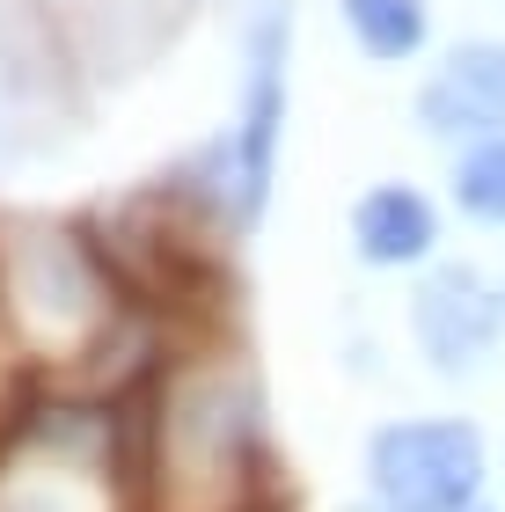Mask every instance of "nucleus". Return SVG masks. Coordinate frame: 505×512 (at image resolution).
Masks as SVG:
<instances>
[{"instance_id":"1","label":"nucleus","mask_w":505,"mask_h":512,"mask_svg":"<svg viewBox=\"0 0 505 512\" xmlns=\"http://www.w3.org/2000/svg\"><path fill=\"white\" fill-rule=\"evenodd\" d=\"M366 483L381 512H476L491 447L469 417H396L366 439Z\"/></svg>"},{"instance_id":"6","label":"nucleus","mask_w":505,"mask_h":512,"mask_svg":"<svg viewBox=\"0 0 505 512\" xmlns=\"http://www.w3.org/2000/svg\"><path fill=\"white\" fill-rule=\"evenodd\" d=\"M352 249H359V264H374V271L425 264V256L440 249V205L425 191H410V183H374V191H359V205H352Z\"/></svg>"},{"instance_id":"3","label":"nucleus","mask_w":505,"mask_h":512,"mask_svg":"<svg viewBox=\"0 0 505 512\" xmlns=\"http://www.w3.org/2000/svg\"><path fill=\"white\" fill-rule=\"evenodd\" d=\"M279 125H286V8H271L249 30V81H242V125L227 139L235 161V227H249L271 198L279 169Z\"/></svg>"},{"instance_id":"8","label":"nucleus","mask_w":505,"mask_h":512,"mask_svg":"<svg viewBox=\"0 0 505 512\" xmlns=\"http://www.w3.org/2000/svg\"><path fill=\"white\" fill-rule=\"evenodd\" d=\"M454 205L476 227H505V132L462 147V161H454Z\"/></svg>"},{"instance_id":"9","label":"nucleus","mask_w":505,"mask_h":512,"mask_svg":"<svg viewBox=\"0 0 505 512\" xmlns=\"http://www.w3.org/2000/svg\"><path fill=\"white\" fill-rule=\"evenodd\" d=\"M476 512H498V505H476Z\"/></svg>"},{"instance_id":"5","label":"nucleus","mask_w":505,"mask_h":512,"mask_svg":"<svg viewBox=\"0 0 505 512\" xmlns=\"http://www.w3.org/2000/svg\"><path fill=\"white\" fill-rule=\"evenodd\" d=\"M96 264H88L81 227H37L15 249V300H30L52 322H88L96 315Z\"/></svg>"},{"instance_id":"7","label":"nucleus","mask_w":505,"mask_h":512,"mask_svg":"<svg viewBox=\"0 0 505 512\" xmlns=\"http://www.w3.org/2000/svg\"><path fill=\"white\" fill-rule=\"evenodd\" d=\"M344 8V30L359 37V52L366 59H418L425 52V37H432V15H425V0H337Z\"/></svg>"},{"instance_id":"4","label":"nucleus","mask_w":505,"mask_h":512,"mask_svg":"<svg viewBox=\"0 0 505 512\" xmlns=\"http://www.w3.org/2000/svg\"><path fill=\"white\" fill-rule=\"evenodd\" d=\"M418 125L440 139H462V147L505 132V37L447 44V59L418 88Z\"/></svg>"},{"instance_id":"2","label":"nucleus","mask_w":505,"mask_h":512,"mask_svg":"<svg viewBox=\"0 0 505 512\" xmlns=\"http://www.w3.org/2000/svg\"><path fill=\"white\" fill-rule=\"evenodd\" d=\"M410 337L432 374H476L505 344V286H491L476 264H432L410 286Z\"/></svg>"}]
</instances>
